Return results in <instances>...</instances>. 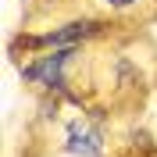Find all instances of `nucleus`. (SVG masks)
<instances>
[{"label": "nucleus", "instance_id": "1", "mask_svg": "<svg viewBox=\"0 0 157 157\" xmlns=\"http://www.w3.org/2000/svg\"><path fill=\"white\" fill-rule=\"evenodd\" d=\"M71 54H75V50H54L47 57H39L36 64L25 68V78H32V82L43 86V89H61L64 86V64L71 61Z\"/></svg>", "mask_w": 157, "mask_h": 157}, {"label": "nucleus", "instance_id": "2", "mask_svg": "<svg viewBox=\"0 0 157 157\" xmlns=\"http://www.w3.org/2000/svg\"><path fill=\"white\" fill-rule=\"evenodd\" d=\"M104 139H100V132L93 128V121H75V125L68 128V150L71 154H82V157H100L104 154V147H100Z\"/></svg>", "mask_w": 157, "mask_h": 157}, {"label": "nucleus", "instance_id": "3", "mask_svg": "<svg viewBox=\"0 0 157 157\" xmlns=\"http://www.w3.org/2000/svg\"><path fill=\"white\" fill-rule=\"evenodd\" d=\"M89 32H93V21H71V25H61V29L39 36L36 43H47V47H68V43H75V39H86Z\"/></svg>", "mask_w": 157, "mask_h": 157}, {"label": "nucleus", "instance_id": "4", "mask_svg": "<svg viewBox=\"0 0 157 157\" xmlns=\"http://www.w3.org/2000/svg\"><path fill=\"white\" fill-rule=\"evenodd\" d=\"M107 4H118V7H128V4H136V0H107Z\"/></svg>", "mask_w": 157, "mask_h": 157}]
</instances>
